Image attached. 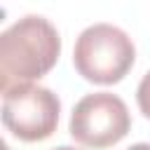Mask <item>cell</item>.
<instances>
[{
	"label": "cell",
	"mask_w": 150,
	"mask_h": 150,
	"mask_svg": "<svg viewBox=\"0 0 150 150\" xmlns=\"http://www.w3.org/2000/svg\"><path fill=\"white\" fill-rule=\"evenodd\" d=\"M61 54L56 26L38 14H26L0 33V89L28 84L47 75Z\"/></svg>",
	"instance_id": "obj_1"
},
{
	"label": "cell",
	"mask_w": 150,
	"mask_h": 150,
	"mask_svg": "<svg viewBox=\"0 0 150 150\" xmlns=\"http://www.w3.org/2000/svg\"><path fill=\"white\" fill-rule=\"evenodd\" d=\"M136 61V47L131 38L112 23L87 26L73 47V66L77 75L94 84H115L124 80Z\"/></svg>",
	"instance_id": "obj_2"
},
{
	"label": "cell",
	"mask_w": 150,
	"mask_h": 150,
	"mask_svg": "<svg viewBox=\"0 0 150 150\" xmlns=\"http://www.w3.org/2000/svg\"><path fill=\"white\" fill-rule=\"evenodd\" d=\"M59 112V96L42 84L28 82L2 91V124L19 141L35 143L49 138L56 131Z\"/></svg>",
	"instance_id": "obj_3"
},
{
	"label": "cell",
	"mask_w": 150,
	"mask_h": 150,
	"mask_svg": "<svg viewBox=\"0 0 150 150\" xmlns=\"http://www.w3.org/2000/svg\"><path fill=\"white\" fill-rule=\"evenodd\" d=\"M131 129V115L127 103L110 91H94L82 96L68 122L70 136L91 150L117 145Z\"/></svg>",
	"instance_id": "obj_4"
},
{
	"label": "cell",
	"mask_w": 150,
	"mask_h": 150,
	"mask_svg": "<svg viewBox=\"0 0 150 150\" xmlns=\"http://www.w3.org/2000/svg\"><path fill=\"white\" fill-rule=\"evenodd\" d=\"M136 103H138V110L150 120V70L141 77L136 87Z\"/></svg>",
	"instance_id": "obj_5"
},
{
	"label": "cell",
	"mask_w": 150,
	"mask_h": 150,
	"mask_svg": "<svg viewBox=\"0 0 150 150\" xmlns=\"http://www.w3.org/2000/svg\"><path fill=\"white\" fill-rule=\"evenodd\" d=\"M127 150H150V143H134V145L127 148Z\"/></svg>",
	"instance_id": "obj_6"
},
{
	"label": "cell",
	"mask_w": 150,
	"mask_h": 150,
	"mask_svg": "<svg viewBox=\"0 0 150 150\" xmlns=\"http://www.w3.org/2000/svg\"><path fill=\"white\" fill-rule=\"evenodd\" d=\"M52 150H77V148H73V145H59V148H52Z\"/></svg>",
	"instance_id": "obj_7"
}]
</instances>
